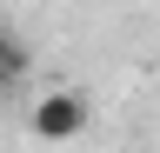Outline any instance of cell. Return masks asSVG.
<instances>
[{"label": "cell", "instance_id": "cell-1", "mask_svg": "<svg viewBox=\"0 0 160 153\" xmlns=\"http://www.w3.org/2000/svg\"><path fill=\"white\" fill-rule=\"evenodd\" d=\"M27 127H33V140H80L87 133V100H80L73 87H47L33 100V113H27Z\"/></svg>", "mask_w": 160, "mask_h": 153}, {"label": "cell", "instance_id": "cell-2", "mask_svg": "<svg viewBox=\"0 0 160 153\" xmlns=\"http://www.w3.org/2000/svg\"><path fill=\"white\" fill-rule=\"evenodd\" d=\"M20 80H27V47L13 33H0V93H13Z\"/></svg>", "mask_w": 160, "mask_h": 153}]
</instances>
